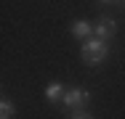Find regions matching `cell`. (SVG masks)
Returning <instances> with one entry per match:
<instances>
[{"label": "cell", "mask_w": 125, "mask_h": 119, "mask_svg": "<svg viewBox=\"0 0 125 119\" xmlns=\"http://www.w3.org/2000/svg\"><path fill=\"white\" fill-rule=\"evenodd\" d=\"M80 56H83V61H85V64L96 66V64H101V61L109 56V48H106V42H104V40H99V37H91V40H85V42H83Z\"/></svg>", "instance_id": "1"}, {"label": "cell", "mask_w": 125, "mask_h": 119, "mask_svg": "<svg viewBox=\"0 0 125 119\" xmlns=\"http://www.w3.org/2000/svg\"><path fill=\"white\" fill-rule=\"evenodd\" d=\"M88 101H91V93L85 87H69L64 93V98H61V103L67 109H75V111H80L83 106H88Z\"/></svg>", "instance_id": "2"}, {"label": "cell", "mask_w": 125, "mask_h": 119, "mask_svg": "<svg viewBox=\"0 0 125 119\" xmlns=\"http://www.w3.org/2000/svg\"><path fill=\"white\" fill-rule=\"evenodd\" d=\"M115 32H117V24L112 21V19H101L96 26H93V34L99 37V40H109V37H115Z\"/></svg>", "instance_id": "3"}, {"label": "cell", "mask_w": 125, "mask_h": 119, "mask_svg": "<svg viewBox=\"0 0 125 119\" xmlns=\"http://www.w3.org/2000/svg\"><path fill=\"white\" fill-rule=\"evenodd\" d=\"M72 34H75L77 40H83V42H85V40H91V34H93V24H88V21H83V19H80V21L72 24Z\"/></svg>", "instance_id": "4"}, {"label": "cell", "mask_w": 125, "mask_h": 119, "mask_svg": "<svg viewBox=\"0 0 125 119\" xmlns=\"http://www.w3.org/2000/svg\"><path fill=\"white\" fill-rule=\"evenodd\" d=\"M64 93H67V90H64L61 82H51L48 87H45V98H48V103H56L59 98H64Z\"/></svg>", "instance_id": "5"}, {"label": "cell", "mask_w": 125, "mask_h": 119, "mask_svg": "<svg viewBox=\"0 0 125 119\" xmlns=\"http://www.w3.org/2000/svg\"><path fill=\"white\" fill-rule=\"evenodd\" d=\"M13 114H16V109H13V103H11L8 98H3V101H0V119H11Z\"/></svg>", "instance_id": "6"}, {"label": "cell", "mask_w": 125, "mask_h": 119, "mask_svg": "<svg viewBox=\"0 0 125 119\" xmlns=\"http://www.w3.org/2000/svg\"><path fill=\"white\" fill-rule=\"evenodd\" d=\"M72 119H93V117H91V114H85V111H77Z\"/></svg>", "instance_id": "7"}, {"label": "cell", "mask_w": 125, "mask_h": 119, "mask_svg": "<svg viewBox=\"0 0 125 119\" xmlns=\"http://www.w3.org/2000/svg\"><path fill=\"white\" fill-rule=\"evenodd\" d=\"M99 3H123V0H99Z\"/></svg>", "instance_id": "8"}, {"label": "cell", "mask_w": 125, "mask_h": 119, "mask_svg": "<svg viewBox=\"0 0 125 119\" xmlns=\"http://www.w3.org/2000/svg\"><path fill=\"white\" fill-rule=\"evenodd\" d=\"M123 3H125V0H123Z\"/></svg>", "instance_id": "9"}]
</instances>
